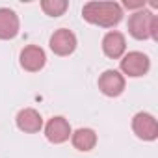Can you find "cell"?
<instances>
[{"label":"cell","instance_id":"8992f818","mask_svg":"<svg viewBox=\"0 0 158 158\" xmlns=\"http://www.w3.org/2000/svg\"><path fill=\"white\" fill-rule=\"evenodd\" d=\"M50 48L58 56H69L76 48V35L67 28H60L50 35Z\"/></svg>","mask_w":158,"mask_h":158},{"label":"cell","instance_id":"5b68a950","mask_svg":"<svg viewBox=\"0 0 158 158\" xmlns=\"http://www.w3.org/2000/svg\"><path fill=\"white\" fill-rule=\"evenodd\" d=\"M99 89L106 97H119L125 91V76L115 69L104 71L99 76Z\"/></svg>","mask_w":158,"mask_h":158},{"label":"cell","instance_id":"52a82bcc","mask_svg":"<svg viewBox=\"0 0 158 158\" xmlns=\"http://www.w3.org/2000/svg\"><path fill=\"white\" fill-rule=\"evenodd\" d=\"M71 125L65 117H52L45 127V136L52 143H63L71 138Z\"/></svg>","mask_w":158,"mask_h":158},{"label":"cell","instance_id":"3957f363","mask_svg":"<svg viewBox=\"0 0 158 158\" xmlns=\"http://www.w3.org/2000/svg\"><path fill=\"white\" fill-rule=\"evenodd\" d=\"M149 67H151V61H149L147 54L138 52V50L125 54L123 60H121V71H123L125 74L132 76V78H138V76L147 74Z\"/></svg>","mask_w":158,"mask_h":158},{"label":"cell","instance_id":"ba28073f","mask_svg":"<svg viewBox=\"0 0 158 158\" xmlns=\"http://www.w3.org/2000/svg\"><path fill=\"white\" fill-rule=\"evenodd\" d=\"M45 61H47L45 50L37 45H28L21 50V65L30 73H35V71L43 69Z\"/></svg>","mask_w":158,"mask_h":158},{"label":"cell","instance_id":"9c48e42d","mask_svg":"<svg viewBox=\"0 0 158 158\" xmlns=\"http://www.w3.org/2000/svg\"><path fill=\"white\" fill-rule=\"evenodd\" d=\"M102 50L108 58L117 60L123 58L125 50H127V39L121 32H108L102 39Z\"/></svg>","mask_w":158,"mask_h":158},{"label":"cell","instance_id":"30bf717a","mask_svg":"<svg viewBox=\"0 0 158 158\" xmlns=\"http://www.w3.org/2000/svg\"><path fill=\"white\" fill-rule=\"evenodd\" d=\"M17 127L23 130V132H28V134H35L43 128V117L37 110L34 108H24L17 114Z\"/></svg>","mask_w":158,"mask_h":158},{"label":"cell","instance_id":"6da1fadb","mask_svg":"<svg viewBox=\"0 0 158 158\" xmlns=\"http://www.w3.org/2000/svg\"><path fill=\"white\" fill-rule=\"evenodd\" d=\"M82 17L91 24L112 28L121 23L123 8L117 2H88L82 8Z\"/></svg>","mask_w":158,"mask_h":158},{"label":"cell","instance_id":"7a4b0ae2","mask_svg":"<svg viewBox=\"0 0 158 158\" xmlns=\"http://www.w3.org/2000/svg\"><path fill=\"white\" fill-rule=\"evenodd\" d=\"M128 32L136 39H154L158 41V17L149 10H138L128 19Z\"/></svg>","mask_w":158,"mask_h":158},{"label":"cell","instance_id":"7c38bea8","mask_svg":"<svg viewBox=\"0 0 158 158\" xmlns=\"http://www.w3.org/2000/svg\"><path fill=\"white\" fill-rule=\"evenodd\" d=\"M71 141H73L74 149L88 152L97 145V134L91 128H78L76 132L71 134Z\"/></svg>","mask_w":158,"mask_h":158},{"label":"cell","instance_id":"4fadbf2b","mask_svg":"<svg viewBox=\"0 0 158 158\" xmlns=\"http://www.w3.org/2000/svg\"><path fill=\"white\" fill-rule=\"evenodd\" d=\"M69 8L67 0H43L41 2V10L50 15V17H60L65 13V10Z\"/></svg>","mask_w":158,"mask_h":158},{"label":"cell","instance_id":"8fae6325","mask_svg":"<svg viewBox=\"0 0 158 158\" xmlns=\"http://www.w3.org/2000/svg\"><path fill=\"white\" fill-rule=\"evenodd\" d=\"M19 17L10 8H0V39H13L19 34Z\"/></svg>","mask_w":158,"mask_h":158},{"label":"cell","instance_id":"277c9868","mask_svg":"<svg viewBox=\"0 0 158 158\" xmlns=\"http://www.w3.org/2000/svg\"><path fill=\"white\" fill-rule=\"evenodd\" d=\"M132 130L139 139H145V141H152L158 138V123H156L154 115H151L147 112H139L134 115Z\"/></svg>","mask_w":158,"mask_h":158},{"label":"cell","instance_id":"5bb4252c","mask_svg":"<svg viewBox=\"0 0 158 158\" xmlns=\"http://www.w3.org/2000/svg\"><path fill=\"white\" fill-rule=\"evenodd\" d=\"M125 8H128V10H143L145 8V0H138V2H130V0H125Z\"/></svg>","mask_w":158,"mask_h":158}]
</instances>
